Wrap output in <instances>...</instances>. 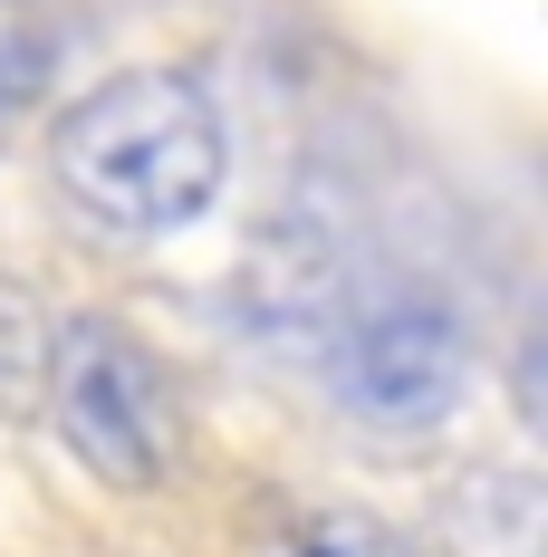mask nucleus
<instances>
[{
    "label": "nucleus",
    "instance_id": "nucleus-7",
    "mask_svg": "<svg viewBox=\"0 0 548 557\" xmlns=\"http://www.w3.org/2000/svg\"><path fill=\"white\" fill-rule=\"evenodd\" d=\"M29 87H39V39H10V29H0V115L20 107Z\"/></svg>",
    "mask_w": 548,
    "mask_h": 557
},
{
    "label": "nucleus",
    "instance_id": "nucleus-4",
    "mask_svg": "<svg viewBox=\"0 0 548 557\" xmlns=\"http://www.w3.org/2000/svg\"><path fill=\"white\" fill-rule=\"evenodd\" d=\"M462 557H539V481H520V471H491V481H472L462 500Z\"/></svg>",
    "mask_w": 548,
    "mask_h": 557
},
{
    "label": "nucleus",
    "instance_id": "nucleus-1",
    "mask_svg": "<svg viewBox=\"0 0 548 557\" xmlns=\"http://www.w3.org/2000/svg\"><path fill=\"white\" fill-rule=\"evenodd\" d=\"M221 164H231L221 107L183 67H125L107 87H87L49 135L58 193L115 240H165V231L203 222Z\"/></svg>",
    "mask_w": 548,
    "mask_h": 557
},
{
    "label": "nucleus",
    "instance_id": "nucleus-6",
    "mask_svg": "<svg viewBox=\"0 0 548 557\" xmlns=\"http://www.w3.org/2000/svg\"><path fill=\"white\" fill-rule=\"evenodd\" d=\"M39 366H49V336H39V318H29L20 288H0V404L10 413L39 404Z\"/></svg>",
    "mask_w": 548,
    "mask_h": 557
},
{
    "label": "nucleus",
    "instance_id": "nucleus-3",
    "mask_svg": "<svg viewBox=\"0 0 548 557\" xmlns=\"http://www.w3.org/2000/svg\"><path fill=\"white\" fill-rule=\"evenodd\" d=\"M39 404L58 413V443L77 451L115 491H155L173 471V394L155 356L107 318H68L49 327V366H39Z\"/></svg>",
    "mask_w": 548,
    "mask_h": 557
},
{
    "label": "nucleus",
    "instance_id": "nucleus-5",
    "mask_svg": "<svg viewBox=\"0 0 548 557\" xmlns=\"http://www.w3.org/2000/svg\"><path fill=\"white\" fill-rule=\"evenodd\" d=\"M270 557H414L376 509H346V500H299L279 509L270 529Z\"/></svg>",
    "mask_w": 548,
    "mask_h": 557
},
{
    "label": "nucleus",
    "instance_id": "nucleus-2",
    "mask_svg": "<svg viewBox=\"0 0 548 557\" xmlns=\"http://www.w3.org/2000/svg\"><path fill=\"white\" fill-rule=\"evenodd\" d=\"M462 385H472V327L442 288L394 278V288H356L328 308V394L356 423L424 433L462 404Z\"/></svg>",
    "mask_w": 548,
    "mask_h": 557
}]
</instances>
